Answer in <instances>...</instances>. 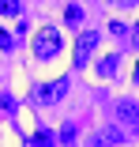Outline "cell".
Segmentation results:
<instances>
[{"instance_id":"cell-1","label":"cell","mask_w":139,"mask_h":147,"mask_svg":"<svg viewBox=\"0 0 139 147\" xmlns=\"http://www.w3.org/2000/svg\"><path fill=\"white\" fill-rule=\"evenodd\" d=\"M60 49H64V38L57 26H38V34L30 42V53L38 61H53V57H60Z\"/></svg>"},{"instance_id":"cell-2","label":"cell","mask_w":139,"mask_h":147,"mask_svg":"<svg viewBox=\"0 0 139 147\" xmlns=\"http://www.w3.org/2000/svg\"><path fill=\"white\" fill-rule=\"evenodd\" d=\"M68 94V79H53V83H38L34 91H30V106H53V102H60Z\"/></svg>"},{"instance_id":"cell-3","label":"cell","mask_w":139,"mask_h":147,"mask_svg":"<svg viewBox=\"0 0 139 147\" xmlns=\"http://www.w3.org/2000/svg\"><path fill=\"white\" fill-rule=\"evenodd\" d=\"M94 45H98V34H94V30H83V34L75 38V57H72V64H75V68H87Z\"/></svg>"},{"instance_id":"cell-4","label":"cell","mask_w":139,"mask_h":147,"mask_svg":"<svg viewBox=\"0 0 139 147\" xmlns=\"http://www.w3.org/2000/svg\"><path fill=\"white\" fill-rule=\"evenodd\" d=\"M53 143H57V136H53L49 128H38L30 140H26V147H53Z\"/></svg>"},{"instance_id":"cell-5","label":"cell","mask_w":139,"mask_h":147,"mask_svg":"<svg viewBox=\"0 0 139 147\" xmlns=\"http://www.w3.org/2000/svg\"><path fill=\"white\" fill-rule=\"evenodd\" d=\"M102 79H109V76H113L117 72V53H109V57H102V61H98V68H94Z\"/></svg>"},{"instance_id":"cell-6","label":"cell","mask_w":139,"mask_h":147,"mask_svg":"<svg viewBox=\"0 0 139 147\" xmlns=\"http://www.w3.org/2000/svg\"><path fill=\"white\" fill-rule=\"evenodd\" d=\"M0 15L4 19H23V4L19 0H0Z\"/></svg>"},{"instance_id":"cell-7","label":"cell","mask_w":139,"mask_h":147,"mask_svg":"<svg viewBox=\"0 0 139 147\" xmlns=\"http://www.w3.org/2000/svg\"><path fill=\"white\" fill-rule=\"evenodd\" d=\"M64 19H68V23H83V8H79V4H68V8H64Z\"/></svg>"},{"instance_id":"cell-8","label":"cell","mask_w":139,"mask_h":147,"mask_svg":"<svg viewBox=\"0 0 139 147\" xmlns=\"http://www.w3.org/2000/svg\"><path fill=\"white\" fill-rule=\"evenodd\" d=\"M11 49H15V38L4 30V26H0V53H11Z\"/></svg>"},{"instance_id":"cell-9","label":"cell","mask_w":139,"mask_h":147,"mask_svg":"<svg viewBox=\"0 0 139 147\" xmlns=\"http://www.w3.org/2000/svg\"><path fill=\"white\" fill-rule=\"evenodd\" d=\"M120 113H124V121H128V125L135 121V106H132V102H124V106H120Z\"/></svg>"}]
</instances>
